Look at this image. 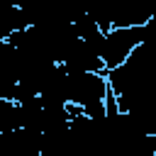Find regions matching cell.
<instances>
[{"mask_svg": "<svg viewBox=\"0 0 156 156\" xmlns=\"http://www.w3.org/2000/svg\"><path fill=\"white\" fill-rule=\"evenodd\" d=\"M146 37V27H112L105 32V41H102V61L105 68H117L127 61V56L144 41Z\"/></svg>", "mask_w": 156, "mask_h": 156, "instance_id": "cell-1", "label": "cell"}, {"mask_svg": "<svg viewBox=\"0 0 156 156\" xmlns=\"http://www.w3.org/2000/svg\"><path fill=\"white\" fill-rule=\"evenodd\" d=\"M20 127V105L15 100L0 98V132H12Z\"/></svg>", "mask_w": 156, "mask_h": 156, "instance_id": "cell-2", "label": "cell"}, {"mask_svg": "<svg viewBox=\"0 0 156 156\" xmlns=\"http://www.w3.org/2000/svg\"><path fill=\"white\" fill-rule=\"evenodd\" d=\"M63 156H73V154H63Z\"/></svg>", "mask_w": 156, "mask_h": 156, "instance_id": "cell-3", "label": "cell"}]
</instances>
